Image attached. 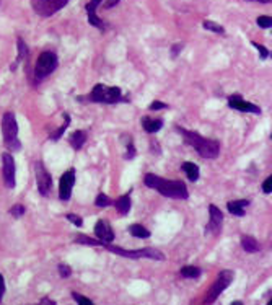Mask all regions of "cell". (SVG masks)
Returning <instances> with one entry per match:
<instances>
[{
	"mask_svg": "<svg viewBox=\"0 0 272 305\" xmlns=\"http://www.w3.org/2000/svg\"><path fill=\"white\" fill-rule=\"evenodd\" d=\"M144 183L148 188L157 190L160 194H163L166 198H175V199H188V190L186 184L183 182H170V180H165L158 175H153V173H147L144 178Z\"/></svg>",
	"mask_w": 272,
	"mask_h": 305,
	"instance_id": "6da1fadb",
	"label": "cell"
},
{
	"mask_svg": "<svg viewBox=\"0 0 272 305\" xmlns=\"http://www.w3.org/2000/svg\"><path fill=\"white\" fill-rule=\"evenodd\" d=\"M178 132L183 134L184 142L189 144L191 147H194V150L201 155L202 158H217L219 154H220V146L217 140H212V139H207V138H202L201 134L193 132V130H186L183 128H178Z\"/></svg>",
	"mask_w": 272,
	"mask_h": 305,
	"instance_id": "7a4b0ae2",
	"label": "cell"
},
{
	"mask_svg": "<svg viewBox=\"0 0 272 305\" xmlns=\"http://www.w3.org/2000/svg\"><path fill=\"white\" fill-rule=\"evenodd\" d=\"M80 102H93V103H104V104H114L122 100V92L119 86H106L103 84H96L88 96H80Z\"/></svg>",
	"mask_w": 272,
	"mask_h": 305,
	"instance_id": "3957f363",
	"label": "cell"
},
{
	"mask_svg": "<svg viewBox=\"0 0 272 305\" xmlns=\"http://www.w3.org/2000/svg\"><path fill=\"white\" fill-rule=\"evenodd\" d=\"M2 134H3V144L7 146L8 150L16 152L21 148V142L18 139V124L15 120V114L8 111L2 118Z\"/></svg>",
	"mask_w": 272,
	"mask_h": 305,
	"instance_id": "277c9868",
	"label": "cell"
},
{
	"mask_svg": "<svg viewBox=\"0 0 272 305\" xmlns=\"http://www.w3.org/2000/svg\"><path fill=\"white\" fill-rule=\"evenodd\" d=\"M100 246L106 248L108 252H113L119 256H126V258H132V260H139V258H148V260H157L162 261L165 260V254L162 252L155 250V248H142V250H124V248L114 246L111 244H101Z\"/></svg>",
	"mask_w": 272,
	"mask_h": 305,
	"instance_id": "5b68a950",
	"label": "cell"
},
{
	"mask_svg": "<svg viewBox=\"0 0 272 305\" xmlns=\"http://www.w3.org/2000/svg\"><path fill=\"white\" fill-rule=\"evenodd\" d=\"M57 56L51 51H44L39 54L38 60H36V67H34V77H36V82L41 78H44L47 76H51V74L57 69Z\"/></svg>",
	"mask_w": 272,
	"mask_h": 305,
	"instance_id": "8992f818",
	"label": "cell"
},
{
	"mask_svg": "<svg viewBox=\"0 0 272 305\" xmlns=\"http://www.w3.org/2000/svg\"><path fill=\"white\" fill-rule=\"evenodd\" d=\"M232 281H233V271H230V270L222 271L219 274V278H217V281L212 284V288H210L209 292H207L206 305H210L212 302L217 300V297L228 288V286L232 284Z\"/></svg>",
	"mask_w": 272,
	"mask_h": 305,
	"instance_id": "52a82bcc",
	"label": "cell"
},
{
	"mask_svg": "<svg viewBox=\"0 0 272 305\" xmlns=\"http://www.w3.org/2000/svg\"><path fill=\"white\" fill-rule=\"evenodd\" d=\"M15 158L11 157V154H3L2 155V178L5 188L13 190L15 188Z\"/></svg>",
	"mask_w": 272,
	"mask_h": 305,
	"instance_id": "ba28073f",
	"label": "cell"
},
{
	"mask_svg": "<svg viewBox=\"0 0 272 305\" xmlns=\"http://www.w3.org/2000/svg\"><path fill=\"white\" fill-rule=\"evenodd\" d=\"M34 172H36V183H38V190L42 196H47L49 191L52 188V178L49 175V172L44 168L42 164H36L34 165Z\"/></svg>",
	"mask_w": 272,
	"mask_h": 305,
	"instance_id": "9c48e42d",
	"label": "cell"
},
{
	"mask_svg": "<svg viewBox=\"0 0 272 305\" xmlns=\"http://www.w3.org/2000/svg\"><path fill=\"white\" fill-rule=\"evenodd\" d=\"M228 106L240 111V113H255V114H261L263 111L256 104H253L250 102H246L243 96L240 95H232L228 98Z\"/></svg>",
	"mask_w": 272,
	"mask_h": 305,
	"instance_id": "30bf717a",
	"label": "cell"
},
{
	"mask_svg": "<svg viewBox=\"0 0 272 305\" xmlns=\"http://www.w3.org/2000/svg\"><path fill=\"white\" fill-rule=\"evenodd\" d=\"M73 184H75V170L70 168V170H67L64 173L62 178H60V183H59V198L62 199V201H69L70 199Z\"/></svg>",
	"mask_w": 272,
	"mask_h": 305,
	"instance_id": "8fae6325",
	"label": "cell"
},
{
	"mask_svg": "<svg viewBox=\"0 0 272 305\" xmlns=\"http://www.w3.org/2000/svg\"><path fill=\"white\" fill-rule=\"evenodd\" d=\"M209 224H207V232L209 234H214V235H219L220 230H222V224H224V212L214 204L209 206Z\"/></svg>",
	"mask_w": 272,
	"mask_h": 305,
	"instance_id": "7c38bea8",
	"label": "cell"
},
{
	"mask_svg": "<svg viewBox=\"0 0 272 305\" xmlns=\"http://www.w3.org/2000/svg\"><path fill=\"white\" fill-rule=\"evenodd\" d=\"M101 2H103V0H90V2L85 5V10H86V14H88V23L91 24V26L104 31V30H106V26H104V23L100 20V16L96 15V8L100 7Z\"/></svg>",
	"mask_w": 272,
	"mask_h": 305,
	"instance_id": "4fadbf2b",
	"label": "cell"
},
{
	"mask_svg": "<svg viewBox=\"0 0 272 305\" xmlns=\"http://www.w3.org/2000/svg\"><path fill=\"white\" fill-rule=\"evenodd\" d=\"M95 235L101 244H111V242L114 240L113 228H111L104 220H98L95 224Z\"/></svg>",
	"mask_w": 272,
	"mask_h": 305,
	"instance_id": "5bb4252c",
	"label": "cell"
},
{
	"mask_svg": "<svg viewBox=\"0 0 272 305\" xmlns=\"http://www.w3.org/2000/svg\"><path fill=\"white\" fill-rule=\"evenodd\" d=\"M31 7L39 16H52L55 14L52 0H31Z\"/></svg>",
	"mask_w": 272,
	"mask_h": 305,
	"instance_id": "9a60e30c",
	"label": "cell"
},
{
	"mask_svg": "<svg viewBox=\"0 0 272 305\" xmlns=\"http://www.w3.org/2000/svg\"><path fill=\"white\" fill-rule=\"evenodd\" d=\"M250 206V201H246V199H241V201H230L227 204V209H228V212L233 214V216H237V217H243L246 212H245V209Z\"/></svg>",
	"mask_w": 272,
	"mask_h": 305,
	"instance_id": "2e32d148",
	"label": "cell"
},
{
	"mask_svg": "<svg viewBox=\"0 0 272 305\" xmlns=\"http://www.w3.org/2000/svg\"><path fill=\"white\" fill-rule=\"evenodd\" d=\"M131 204H132V201H131V192H127V194H124L122 198H119L116 201V209H117V212L119 214H122V216H126L129 210H131Z\"/></svg>",
	"mask_w": 272,
	"mask_h": 305,
	"instance_id": "e0dca14e",
	"label": "cell"
},
{
	"mask_svg": "<svg viewBox=\"0 0 272 305\" xmlns=\"http://www.w3.org/2000/svg\"><path fill=\"white\" fill-rule=\"evenodd\" d=\"M142 126H144V129L148 134H153L163 128V121L162 120H152V118H144V120H142Z\"/></svg>",
	"mask_w": 272,
	"mask_h": 305,
	"instance_id": "ac0fdd59",
	"label": "cell"
},
{
	"mask_svg": "<svg viewBox=\"0 0 272 305\" xmlns=\"http://www.w3.org/2000/svg\"><path fill=\"white\" fill-rule=\"evenodd\" d=\"M183 172L188 175V180L189 182H197V178H199V166L193 162H184L183 164Z\"/></svg>",
	"mask_w": 272,
	"mask_h": 305,
	"instance_id": "d6986e66",
	"label": "cell"
},
{
	"mask_svg": "<svg viewBox=\"0 0 272 305\" xmlns=\"http://www.w3.org/2000/svg\"><path fill=\"white\" fill-rule=\"evenodd\" d=\"M241 246H243V250L248 252V253H256V252H259L258 240L253 238V236H250V235L241 236Z\"/></svg>",
	"mask_w": 272,
	"mask_h": 305,
	"instance_id": "ffe728a7",
	"label": "cell"
},
{
	"mask_svg": "<svg viewBox=\"0 0 272 305\" xmlns=\"http://www.w3.org/2000/svg\"><path fill=\"white\" fill-rule=\"evenodd\" d=\"M85 140H86V132H83V130H75L72 136H70V146L75 148V150H80V148L83 147L85 144Z\"/></svg>",
	"mask_w": 272,
	"mask_h": 305,
	"instance_id": "44dd1931",
	"label": "cell"
},
{
	"mask_svg": "<svg viewBox=\"0 0 272 305\" xmlns=\"http://www.w3.org/2000/svg\"><path fill=\"white\" fill-rule=\"evenodd\" d=\"M129 232H131V235L137 236V238H148L152 234L150 230H147L144 226H140V224H134V226L129 227Z\"/></svg>",
	"mask_w": 272,
	"mask_h": 305,
	"instance_id": "7402d4cb",
	"label": "cell"
},
{
	"mask_svg": "<svg viewBox=\"0 0 272 305\" xmlns=\"http://www.w3.org/2000/svg\"><path fill=\"white\" fill-rule=\"evenodd\" d=\"M69 124H70V116L67 114V113H64V124H62V126H60L57 130H55V132H52L51 138H49V139H51V140H59L60 136L65 132V129H67V126H69Z\"/></svg>",
	"mask_w": 272,
	"mask_h": 305,
	"instance_id": "603a6c76",
	"label": "cell"
},
{
	"mask_svg": "<svg viewBox=\"0 0 272 305\" xmlns=\"http://www.w3.org/2000/svg\"><path fill=\"white\" fill-rule=\"evenodd\" d=\"M181 274L184 278L196 279V278L201 276V270L197 266H184V268H181Z\"/></svg>",
	"mask_w": 272,
	"mask_h": 305,
	"instance_id": "cb8c5ba5",
	"label": "cell"
},
{
	"mask_svg": "<svg viewBox=\"0 0 272 305\" xmlns=\"http://www.w3.org/2000/svg\"><path fill=\"white\" fill-rule=\"evenodd\" d=\"M16 49H18V56H16V64H18V62H21L28 56V46L24 44V41L21 38L16 40Z\"/></svg>",
	"mask_w": 272,
	"mask_h": 305,
	"instance_id": "d4e9b609",
	"label": "cell"
},
{
	"mask_svg": "<svg viewBox=\"0 0 272 305\" xmlns=\"http://www.w3.org/2000/svg\"><path fill=\"white\" fill-rule=\"evenodd\" d=\"M204 28H206L207 31H214V33H217V34H224L225 33V28L222 26V24L215 23V22H210V20L204 22Z\"/></svg>",
	"mask_w": 272,
	"mask_h": 305,
	"instance_id": "484cf974",
	"label": "cell"
},
{
	"mask_svg": "<svg viewBox=\"0 0 272 305\" xmlns=\"http://www.w3.org/2000/svg\"><path fill=\"white\" fill-rule=\"evenodd\" d=\"M75 244H80V245H91V246H100V245H101V242H100V240L90 238V236H86V235H77Z\"/></svg>",
	"mask_w": 272,
	"mask_h": 305,
	"instance_id": "4316f807",
	"label": "cell"
},
{
	"mask_svg": "<svg viewBox=\"0 0 272 305\" xmlns=\"http://www.w3.org/2000/svg\"><path fill=\"white\" fill-rule=\"evenodd\" d=\"M95 204L98 208H106V206H109V204H113V201H111V199L104 194V192H100V194H98L96 199H95Z\"/></svg>",
	"mask_w": 272,
	"mask_h": 305,
	"instance_id": "83f0119b",
	"label": "cell"
},
{
	"mask_svg": "<svg viewBox=\"0 0 272 305\" xmlns=\"http://www.w3.org/2000/svg\"><path fill=\"white\" fill-rule=\"evenodd\" d=\"M72 297H73V300H75L78 305H95L93 302L90 300L88 297H85L82 294H78V292H72Z\"/></svg>",
	"mask_w": 272,
	"mask_h": 305,
	"instance_id": "f1b7e54d",
	"label": "cell"
},
{
	"mask_svg": "<svg viewBox=\"0 0 272 305\" xmlns=\"http://www.w3.org/2000/svg\"><path fill=\"white\" fill-rule=\"evenodd\" d=\"M256 23H258L259 28H268V30H269V28L272 26V18H271L269 15H263V16L258 18Z\"/></svg>",
	"mask_w": 272,
	"mask_h": 305,
	"instance_id": "f546056e",
	"label": "cell"
},
{
	"mask_svg": "<svg viewBox=\"0 0 272 305\" xmlns=\"http://www.w3.org/2000/svg\"><path fill=\"white\" fill-rule=\"evenodd\" d=\"M251 44L255 46V48L258 49V51H259V58H261V59H268V58H269V54H271V52H269V49L266 48V46L259 44V42H256V41H253Z\"/></svg>",
	"mask_w": 272,
	"mask_h": 305,
	"instance_id": "4dcf8cb0",
	"label": "cell"
},
{
	"mask_svg": "<svg viewBox=\"0 0 272 305\" xmlns=\"http://www.w3.org/2000/svg\"><path fill=\"white\" fill-rule=\"evenodd\" d=\"M24 210H26V209H24L23 204H15V206L10 209V214L18 219V217H21V216L24 214Z\"/></svg>",
	"mask_w": 272,
	"mask_h": 305,
	"instance_id": "1f68e13d",
	"label": "cell"
},
{
	"mask_svg": "<svg viewBox=\"0 0 272 305\" xmlns=\"http://www.w3.org/2000/svg\"><path fill=\"white\" fill-rule=\"evenodd\" d=\"M67 220L72 222L73 226H77V227H82L83 226V220L80 219V216H77V214H67Z\"/></svg>",
	"mask_w": 272,
	"mask_h": 305,
	"instance_id": "d6a6232c",
	"label": "cell"
},
{
	"mask_svg": "<svg viewBox=\"0 0 272 305\" xmlns=\"http://www.w3.org/2000/svg\"><path fill=\"white\" fill-rule=\"evenodd\" d=\"M59 272H60V276L62 278H69L72 274V268L70 266H67V264H59Z\"/></svg>",
	"mask_w": 272,
	"mask_h": 305,
	"instance_id": "836d02e7",
	"label": "cell"
},
{
	"mask_svg": "<svg viewBox=\"0 0 272 305\" xmlns=\"http://www.w3.org/2000/svg\"><path fill=\"white\" fill-rule=\"evenodd\" d=\"M135 155H137V150H135V147H134L132 142H129V144H127V154H126V158H127V160H131V158L135 157Z\"/></svg>",
	"mask_w": 272,
	"mask_h": 305,
	"instance_id": "e575fe53",
	"label": "cell"
},
{
	"mask_svg": "<svg viewBox=\"0 0 272 305\" xmlns=\"http://www.w3.org/2000/svg\"><path fill=\"white\" fill-rule=\"evenodd\" d=\"M263 192H266V194H271L272 192V178H266V182L263 183Z\"/></svg>",
	"mask_w": 272,
	"mask_h": 305,
	"instance_id": "d590c367",
	"label": "cell"
},
{
	"mask_svg": "<svg viewBox=\"0 0 272 305\" xmlns=\"http://www.w3.org/2000/svg\"><path fill=\"white\" fill-rule=\"evenodd\" d=\"M52 4H54L55 12H59V10H62L67 4H69V0H52Z\"/></svg>",
	"mask_w": 272,
	"mask_h": 305,
	"instance_id": "8d00e7d4",
	"label": "cell"
},
{
	"mask_svg": "<svg viewBox=\"0 0 272 305\" xmlns=\"http://www.w3.org/2000/svg\"><path fill=\"white\" fill-rule=\"evenodd\" d=\"M165 108H168V104L163 103V102H153L150 104V110L152 111H157V110H165Z\"/></svg>",
	"mask_w": 272,
	"mask_h": 305,
	"instance_id": "74e56055",
	"label": "cell"
},
{
	"mask_svg": "<svg viewBox=\"0 0 272 305\" xmlns=\"http://www.w3.org/2000/svg\"><path fill=\"white\" fill-rule=\"evenodd\" d=\"M181 49H183V44L179 42V44H175L171 48V58H176V56L181 52Z\"/></svg>",
	"mask_w": 272,
	"mask_h": 305,
	"instance_id": "f35d334b",
	"label": "cell"
},
{
	"mask_svg": "<svg viewBox=\"0 0 272 305\" xmlns=\"http://www.w3.org/2000/svg\"><path fill=\"white\" fill-rule=\"evenodd\" d=\"M119 2H121V0H106V2H104V8H113Z\"/></svg>",
	"mask_w": 272,
	"mask_h": 305,
	"instance_id": "ab89813d",
	"label": "cell"
},
{
	"mask_svg": "<svg viewBox=\"0 0 272 305\" xmlns=\"http://www.w3.org/2000/svg\"><path fill=\"white\" fill-rule=\"evenodd\" d=\"M3 292H5V281H3V276L0 274V302H2Z\"/></svg>",
	"mask_w": 272,
	"mask_h": 305,
	"instance_id": "60d3db41",
	"label": "cell"
},
{
	"mask_svg": "<svg viewBox=\"0 0 272 305\" xmlns=\"http://www.w3.org/2000/svg\"><path fill=\"white\" fill-rule=\"evenodd\" d=\"M39 305H57V304H55L54 300H51V298H47V297H44V298H41V302H39Z\"/></svg>",
	"mask_w": 272,
	"mask_h": 305,
	"instance_id": "b9f144b4",
	"label": "cell"
},
{
	"mask_svg": "<svg viewBox=\"0 0 272 305\" xmlns=\"http://www.w3.org/2000/svg\"><path fill=\"white\" fill-rule=\"evenodd\" d=\"M250 2H259V4H269L271 0H250Z\"/></svg>",
	"mask_w": 272,
	"mask_h": 305,
	"instance_id": "7bdbcfd3",
	"label": "cell"
},
{
	"mask_svg": "<svg viewBox=\"0 0 272 305\" xmlns=\"http://www.w3.org/2000/svg\"><path fill=\"white\" fill-rule=\"evenodd\" d=\"M230 305H243V302H240V300H235V302H232Z\"/></svg>",
	"mask_w": 272,
	"mask_h": 305,
	"instance_id": "ee69618b",
	"label": "cell"
},
{
	"mask_svg": "<svg viewBox=\"0 0 272 305\" xmlns=\"http://www.w3.org/2000/svg\"><path fill=\"white\" fill-rule=\"evenodd\" d=\"M268 305H272V302H271V300H269V302H268Z\"/></svg>",
	"mask_w": 272,
	"mask_h": 305,
	"instance_id": "f6af8a7d",
	"label": "cell"
}]
</instances>
